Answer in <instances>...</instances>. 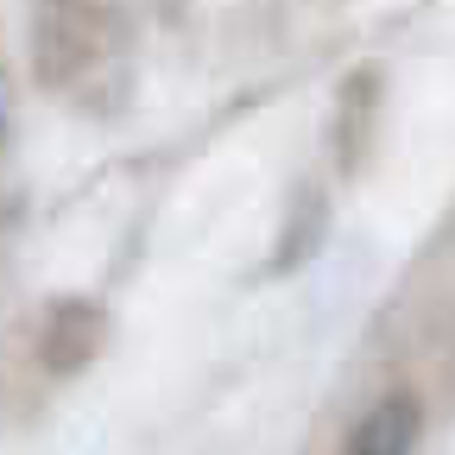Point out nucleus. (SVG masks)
<instances>
[{"mask_svg": "<svg viewBox=\"0 0 455 455\" xmlns=\"http://www.w3.org/2000/svg\"><path fill=\"white\" fill-rule=\"evenodd\" d=\"M133 13L127 0H38L32 7V70L44 89L89 101L127 89Z\"/></svg>", "mask_w": 455, "mask_h": 455, "instance_id": "nucleus-1", "label": "nucleus"}, {"mask_svg": "<svg viewBox=\"0 0 455 455\" xmlns=\"http://www.w3.org/2000/svg\"><path fill=\"white\" fill-rule=\"evenodd\" d=\"M101 348V310L83 304V298H64L44 310V329H38V361L51 373H76L83 361H95Z\"/></svg>", "mask_w": 455, "mask_h": 455, "instance_id": "nucleus-2", "label": "nucleus"}, {"mask_svg": "<svg viewBox=\"0 0 455 455\" xmlns=\"http://www.w3.org/2000/svg\"><path fill=\"white\" fill-rule=\"evenodd\" d=\"M411 443H418V405L405 392H392L348 430L341 455H411Z\"/></svg>", "mask_w": 455, "mask_h": 455, "instance_id": "nucleus-3", "label": "nucleus"}, {"mask_svg": "<svg viewBox=\"0 0 455 455\" xmlns=\"http://www.w3.org/2000/svg\"><path fill=\"white\" fill-rule=\"evenodd\" d=\"M0 140H7V101H0Z\"/></svg>", "mask_w": 455, "mask_h": 455, "instance_id": "nucleus-4", "label": "nucleus"}]
</instances>
